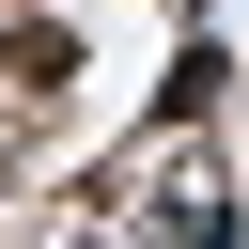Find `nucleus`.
<instances>
[{
  "label": "nucleus",
  "instance_id": "obj_2",
  "mask_svg": "<svg viewBox=\"0 0 249 249\" xmlns=\"http://www.w3.org/2000/svg\"><path fill=\"white\" fill-rule=\"evenodd\" d=\"M62 249H109V233H62Z\"/></svg>",
  "mask_w": 249,
  "mask_h": 249
},
{
  "label": "nucleus",
  "instance_id": "obj_1",
  "mask_svg": "<svg viewBox=\"0 0 249 249\" xmlns=\"http://www.w3.org/2000/svg\"><path fill=\"white\" fill-rule=\"evenodd\" d=\"M62 78H78V31H47V16H31V31H0V93H16V109H47Z\"/></svg>",
  "mask_w": 249,
  "mask_h": 249
}]
</instances>
